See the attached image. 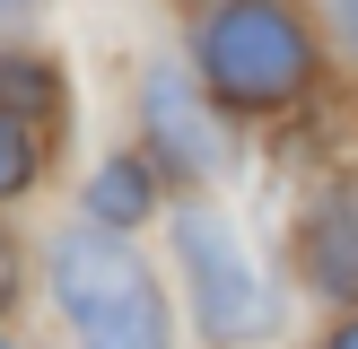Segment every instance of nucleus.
Segmentation results:
<instances>
[{
  "label": "nucleus",
  "mask_w": 358,
  "mask_h": 349,
  "mask_svg": "<svg viewBox=\"0 0 358 349\" xmlns=\"http://www.w3.org/2000/svg\"><path fill=\"white\" fill-rule=\"evenodd\" d=\"M17 105H35V114L62 105V87H52L44 61H0V114H17Z\"/></svg>",
  "instance_id": "obj_8"
},
{
  "label": "nucleus",
  "mask_w": 358,
  "mask_h": 349,
  "mask_svg": "<svg viewBox=\"0 0 358 349\" xmlns=\"http://www.w3.org/2000/svg\"><path fill=\"white\" fill-rule=\"evenodd\" d=\"M17 9H27V0H0V17H17Z\"/></svg>",
  "instance_id": "obj_11"
},
{
  "label": "nucleus",
  "mask_w": 358,
  "mask_h": 349,
  "mask_svg": "<svg viewBox=\"0 0 358 349\" xmlns=\"http://www.w3.org/2000/svg\"><path fill=\"white\" fill-rule=\"evenodd\" d=\"M52 297L79 323L87 349H166V297L157 271L114 236V227H70L52 244Z\"/></svg>",
  "instance_id": "obj_1"
},
{
  "label": "nucleus",
  "mask_w": 358,
  "mask_h": 349,
  "mask_svg": "<svg viewBox=\"0 0 358 349\" xmlns=\"http://www.w3.org/2000/svg\"><path fill=\"white\" fill-rule=\"evenodd\" d=\"M175 253H184V279H192V306H201L210 341H262L280 323V297L262 288L254 253L236 244V227L219 209H184L175 218Z\"/></svg>",
  "instance_id": "obj_3"
},
{
  "label": "nucleus",
  "mask_w": 358,
  "mask_h": 349,
  "mask_svg": "<svg viewBox=\"0 0 358 349\" xmlns=\"http://www.w3.org/2000/svg\"><path fill=\"white\" fill-rule=\"evenodd\" d=\"M17 297V244H9V227H0V306Z\"/></svg>",
  "instance_id": "obj_9"
},
{
  "label": "nucleus",
  "mask_w": 358,
  "mask_h": 349,
  "mask_svg": "<svg viewBox=\"0 0 358 349\" xmlns=\"http://www.w3.org/2000/svg\"><path fill=\"white\" fill-rule=\"evenodd\" d=\"M0 349H9V341H0Z\"/></svg>",
  "instance_id": "obj_12"
},
{
  "label": "nucleus",
  "mask_w": 358,
  "mask_h": 349,
  "mask_svg": "<svg viewBox=\"0 0 358 349\" xmlns=\"http://www.w3.org/2000/svg\"><path fill=\"white\" fill-rule=\"evenodd\" d=\"M149 131H157V157H166L175 174H219L227 149H219V122L192 105V79H175V70H157L149 79Z\"/></svg>",
  "instance_id": "obj_4"
},
{
  "label": "nucleus",
  "mask_w": 358,
  "mask_h": 349,
  "mask_svg": "<svg viewBox=\"0 0 358 349\" xmlns=\"http://www.w3.org/2000/svg\"><path fill=\"white\" fill-rule=\"evenodd\" d=\"M27 184H35V122L0 114V201H17Z\"/></svg>",
  "instance_id": "obj_7"
},
{
  "label": "nucleus",
  "mask_w": 358,
  "mask_h": 349,
  "mask_svg": "<svg viewBox=\"0 0 358 349\" xmlns=\"http://www.w3.org/2000/svg\"><path fill=\"white\" fill-rule=\"evenodd\" d=\"M306 279L324 297H358V192L324 201V218H306Z\"/></svg>",
  "instance_id": "obj_5"
},
{
  "label": "nucleus",
  "mask_w": 358,
  "mask_h": 349,
  "mask_svg": "<svg viewBox=\"0 0 358 349\" xmlns=\"http://www.w3.org/2000/svg\"><path fill=\"white\" fill-rule=\"evenodd\" d=\"M324 349H358V323H341V332H332V341Z\"/></svg>",
  "instance_id": "obj_10"
},
{
  "label": "nucleus",
  "mask_w": 358,
  "mask_h": 349,
  "mask_svg": "<svg viewBox=\"0 0 358 349\" xmlns=\"http://www.w3.org/2000/svg\"><path fill=\"white\" fill-rule=\"evenodd\" d=\"M149 201H157V174H149V157H114V166H96V184H87V218L96 227H131V218H149Z\"/></svg>",
  "instance_id": "obj_6"
},
{
  "label": "nucleus",
  "mask_w": 358,
  "mask_h": 349,
  "mask_svg": "<svg viewBox=\"0 0 358 349\" xmlns=\"http://www.w3.org/2000/svg\"><path fill=\"white\" fill-rule=\"evenodd\" d=\"M192 52H201V79L245 114L289 105L315 79V35L289 0H219L201 17V35H192Z\"/></svg>",
  "instance_id": "obj_2"
}]
</instances>
